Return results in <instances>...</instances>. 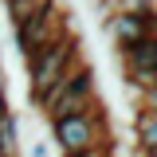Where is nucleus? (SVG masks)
Segmentation results:
<instances>
[{
  "instance_id": "1",
  "label": "nucleus",
  "mask_w": 157,
  "mask_h": 157,
  "mask_svg": "<svg viewBox=\"0 0 157 157\" xmlns=\"http://www.w3.org/2000/svg\"><path fill=\"white\" fill-rule=\"evenodd\" d=\"M36 106L51 118V122L94 110V106H98V98H94V67L78 59V63H75V67H71L63 78H59V82H55V86H51L43 98H39Z\"/></svg>"
},
{
  "instance_id": "2",
  "label": "nucleus",
  "mask_w": 157,
  "mask_h": 157,
  "mask_svg": "<svg viewBox=\"0 0 157 157\" xmlns=\"http://www.w3.org/2000/svg\"><path fill=\"white\" fill-rule=\"evenodd\" d=\"M75 63H78V39L71 36V32H63L55 43H47L43 51H36V55L28 59V86H32V102H39V98L47 94V90H51V86H55V82L67 75Z\"/></svg>"
},
{
  "instance_id": "3",
  "label": "nucleus",
  "mask_w": 157,
  "mask_h": 157,
  "mask_svg": "<svg viewBox=\"0 0 157 157\" xmlns=\"http://www.w3.org/2000/svg\"><path fill=\"white\" fill-rule=\"evenodd\" d=\"M51 134H55L63 157L86 153V149H98V145H110V141H106V118H102V106L86 110V114H75V118H59V122H51Z\"/></svg>"
},
{
  "instance_id": "4",
  "label": "nucleus",
  "mask_w": 157,
  "mask_h": 157,
  "mask_svg": "<svg viewBox=\"0 0 157 157\" xmlns=\"http://www.w3.org/2000/svg\"><path fill=\"white\" fill-rule=\"evenodd\" d=\"M12 36H16V51H20L24 59H32L36 51H43L47 43H55V39L63 36V24H59V4H55V0L39 4V8L24 20L20 28H12Z\"/></svg>"
},
{
  "instance_id": "5",
  "label": "nucleus",
  "mask_w": 157,
  "mask_h": 157,
  "mask_svg": "<svg viewBox=\"0 0 157 157\" xmlns=\"http://www.w3.org/2000/svg\"><path fill=\"white\" fill-rule=\"evenodd\" d=\"M106 32H110V39L126 51V47H134L141 39L157 36V8L137 12V16H130V12H110V16H106Z\"/></svg>"
},
{
  "instance_id": "6",
  "label": "nucleus",
  "mask_w": 157,
  "mask_h": 157,
  "mask_svg": "<svg viewBox=\"0 0 157 157\" xmlns=\"http://www.w3.org/2000/svg\"><path fill=\"white\" fill-rule=\"evenodd\" d=\"M122 59H126V71H149V75H157V36L126 47Z\"/></svg>"
},
{
  "instance_id": "7",
  "label": "nucleus",
  "mask_w": 157,
  "mask_h": 157,
  "mask_svg": "<svg viewBox=\"0 0 157 157\" xmlns=\"http://www.w3.org/2000/svg\"><path fill=\"white\" fill-rule=\"evenodd\" d=\"M134 134H137L141 153H145V157H157V114L137 110V118H134Z\"/></svg>"
},
{
  "instance_id": "8",
  "label": "nucleus",
  "mask_w": 157,
  "mask_h": 157,
  "mask_svg": "<svg viewBox=\"0 0 157 157\" xmlns=\"http://www.w3.org/2000/svg\"><path fill=\"white\" fill-rule=\"evenodd\" d=\"M0 157H20V118L0 114Z\"/></svg>"
},
{
  "instance_id": "9",
  "label": "nucleus",
  "mask_w": 157,
  "mask_h": 157,
  "mask_svg": "<svg viewBox=\"0 0 157 157\" xmlns=\"http://www.w3.org/2000/svg\"><path fill=\"white\" fill-rule=\"evenodd\" d=\"M36 8H39L36 0H8V20H12V28H20V24L32 16Z\"/></svg>"
},
{
  "instance_id": "10",
  "label": "nucleus",
  "mask_w": 157,
  "mask_h": 157,
  "mask_svg": "<svg viewBox=\"0 0 157 157\" xmlns=\"http://www.w3.org/2000/svg\"><path fill=\"white\" fill-rule=\"evenodd\" d=\"M118 8L114 12H130V16H137V12H149V8H157V0H114Z\"/></svg>"
},
{
  "instance_id": "11",
  "label": "nucleus",
  "mask_w": 157,
  "mask_h": 157,
  "mask_svg": "<svg viewBox=\"0 0 157 157\" xmlns=\"http://www.w3.org/2000/svg\"><path fill=\"white\" fill-rule=\"evenodd\" d=\"M141 110H149V114H157V86L141 94Z\"/></svg>"
},
{
  "instance_id": "12",
  "label": "nucleus",
  "mask_w": 157,
  "mask_h": 157,
  "mask_svg": "<svg viewBox=\"0 0 157 157\" xmlns=\"http://www.w3.org/2000/svg\"><path fill=\"white\" fill-rule=\"evenodd\" d=\"M28 157H51V149H47V141H32V153Z\"/></svg>"
},
{
  "instance_id": "13",
  "label": "nucleus",
  "mask_w": 157,
  "mask_h": 157,
  "mask_svg": "<svg viewBox=\"0 0 157 157\" xmlns=\"http://www.w3.org/2000/svg\"><path fill=\"white\" fill-rule=\"evenodd\" d=\"M75 157H110V145H98V149H86V153H75Z\"/></svg>"
},
{
  "instance_id": "14",
  "label": "nucleus",
  "mask_w": 157,
  "mask_h": 157,
  "mask_svg": "<svg viewBox=\"0 0 157 157\" xmlns=\"http://www.w3.org/2000/svg\"><path fill=\"white\" fill-rule=\"evenodd\" d=\"M0 114H8V90H4V78H0Z\"/></svg>"
},
{
  "instance_id": "15",
  "label": "nucleus",
  "mask_w": 157,
  "mask_h": 157,
  "mask_svg": "<svg viewBox=\"0 0 157 157\" xmlns=\"http://www.w3.org/2000/svg\"><path fill=\"white\" fill-rule=\"evenodd\" d=\"M0 78H4V55H0Z\"/></svg>"
},
{
  "instance_id": "16",
  "label": "nucleus",
  "mask_w": 157,
  "mask_h": 157,
  "mask_svg": "<svg viewBox=\"0 0 157 157\" xmlns=\"http://www.w3.org/2000/svg\"><path fill=\"white\" fill-rule=\"evenodd\" d=\"M4 4H8V0H4Z\"/></svg>"
}]
</instances>
